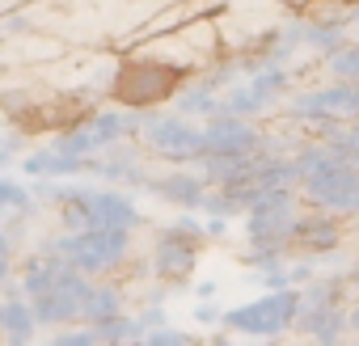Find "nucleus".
<instances>
[{"instance_id":"1","label":"nucleus","mask_w":359,"mask_h":346,"mask_svg":"<svg viewBox=\"0 0 359 346\" xmlns=\"http://www.w3.org/2000/svg\"><path fill=\"white\" fill-rule=\"evenodd\" d=\"M177 81H182L177 68H165L152 60H131L114 81V97L127 106H152V102H165L177 89Z\"/></svg>"}]
</instances>
